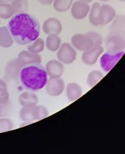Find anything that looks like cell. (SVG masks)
<instances>
[{"label":"cell","mask_w":125,"mask_h":154,"mask_svg":"<svg viewBox=\"0 0 125 154\" xmlns=\"http://www.w3.org/2000/svg\"><path fill=\"white\" fill-rule=\"evenodd\" d=\"M8 29L15 42L21 45L33 42L40 33L38 20L25 12L15 14L8 22Z\"/></svg>","instance_id":"obj_1"},{"label":"cell","mask_w":125,"mask_h":154,"mask_svg":"<svg viewBox=\"0 0 125 154\" xmlns=\"http://www.w3.org/2000/svg\"><path fill=\"white\" fill-rule=\"evenodd\" d=\"M21 82L28 91L37 92L46 86L48 75L40 63L28 64L23 66L19 76Z\"/></svg>","instance_id":"obj_2"},{"label":"cell","mask_w":125,"mask_h":154,"mask_svg":"<svg viewBox=\"0 0 125 154\" xmlns=\"http://www.w3.org/2000/svg\"><path fill=\"white\" fill-rule=\"evenodd\" d=\"M124 50L119 52L108 51L103 54L100 58V64L102 69L108 72L115 66L124 54Z\"/></svg>","instance_id":"obj_3"},{"label":"cell","mask_w":125,"mask_h":154,"mask_svg":"<svg viewBox=\"0 0 125 154\" xmlns=\"http://www.w3.org/2000/svg\"><path fill=\"white\" fill-rule=\"evenodd\" d=\"M105 47L108 51L119 52L125 48V37L117 34L109 33L105 40Z\"/></svg>","instance_id":"obj_4"},{"label":"cell","mask_w":125,"mask_h":154,"mask_svg":"<svg viewBox=\"0 0 125 154\" xmlns=\"http://www.w3.org/2000/svg\"><path fill=\"white\" fill-rule=\"evenodd\" d=\"M58 49L57 57L59 61L64 63L69 64L75 60L76 52L69 43H64Z\"/></svg>","instance_id":"obj_5"},{"label":"cell","mask_w":125,"mask_h":154,"mask_svg":"<svg viewBox=\"0 0 125 154\" xmlns=\"http://www.w3.org/2000/svg\"><path fill=\"white\" fill-rule=\"evenodd\" d=\"M72 45L79 51H86L94 47L92 40L85 34L74 35L71 38Z\"/></svg>","instance_id":"obj_6"},{"label":"cell","mask_w":125,"mask_h":154,"mask_svg":"<svg viewBox=\"0 0 125 154\" xmlns=\"http://www.w3.org/2000/svg\"><path fill=\"white\" fill-rule=\"evenodd\" d=\"M64 81L60 77L49 78L46 84V91L50 96H58L64 91Z\"/></svg>","instance_id":"obj_7"},{"label":"cell","mask_w":125,"mask_h":154,"mask_svg":"<svg viewBox=\"0 0 125 154\" xmlns=\"http://www.w3.org/2000/svg\"><path fill=\"white\" fill-rule=\"evenodd\" d=\"M20 119L24 122H31L39 119V106L22 107L19 111Z\"/></svg>","instance_id":"obj_8"},{"label":"cell","mask_w":125,"mask_h":154,"mask_svg":"<svg viewBox=\"0 0 125 154\" xmlns=\"http://www.w3.org/2000/svg\"><path fill=\"white\" fill-rule=\"evenodd\" d=\"M23 66H24L18 58L11 59L7 63L5 66V74L11 79L18 78Z\"/></svg>","instance_id":"obj_9"},{"label":"cell","mask_w":125,"mask_h":154,"mask_svg":"<svg viewBox=\"0 0 125 154\" xmlns=\"http://www.w3.org/2000/svg\"><path fill=\"white\" fill-rule=\"evenodd\" d=\"M115 9L107 4L102 5L99 12V22L101 26H104L111 22L116 17Z\"/></svg>","instance_id":"obj_10"},{"label":"cell","mask_w":125,"mask_h":154,"mask_svg":"<svg viewBox=\"0 0 125 154\" xmlns=\"http://www.w3.org/2000/svg\"><path fill=\"white\" fill-rule=\"evenodd\" d=\"M43 31L48 35H59L62 29L61 22L57 19L49 18L44 22L42 27Z\"/></svg>","instance_id":"obj_11"},{"label":"cell","mask_w":125,"mask_h":154,"mask_svg":"<svg viewBox=\"0 0 125 154\" xmlns=\"http://www.w3.org/2000/svg\"><path fill=\"white\" fill-rule=\"evenodd\" d=\"M90 10V5L82 2H75L71 9V13L74 18L82 20L85 18Z\"/></svg>","instance_id":"obj_12"},{"label":"cell","mask_w":125,"mask_h":154,"mask_svg":"<svg viewBox=\"0 0 125 154\" xmlns=\"http://www.w3.org/2000/svg\"><path fill=\"white\" fill-rule=\"evenodd\" d=\"M103 52V48L101 46L93 47L91 49L84 51L82 55V60L87 64H94Z\"/></svg>","instance_id":"obj_13"},{"label":"cell","mask_w":125,"mask_h":154,"mask_svg":"<svg viewBox=\"0 0 125 154\" xmlns=\"http://www.w3.org/2000/svg\"><path fill=\"white\" fill-rule=\"evenodd\" d=\"M45 68L48 75L50 78L60 77L64 72L63 64L59 61L56 60L49 61L46 64Z\"/></svg>","instance_id":"obj_14"},{"label":"cell","mask_w":125,"mask_h":154,"mask_svg":"<svg viewBox=\"0 0 125 154\" xmlns=\"http://www.w3.org/2000/svg\"><path fill=\"white\" fill-rule=\"evenodd\" d=\"M17 58L24 66L28 64L41 63V57L40 55L32 54L26 50L20 52Z\"/></svg>","instance_id":"obj_15"},{"label":"cell","mask_w":125,"mask_h":154,"mask_svg":"<svg viewBox=\"0 0 125 154\" xmlns=\"http://www.w3.org/2000/svg\"><path fill=\"white\" fill-rule=\"evenodd\" d=\"M19 101L22 107H31L36 106L38 101L37 96L31 92H24L20 94Z\"/></svg>","instance_id":"obj_16"},{"label":"cell","mask_w":125,"mask_h":154,"mask_svg":"<svg viewBox=\"0 0 125 154\" xmlns=\"http://www.w3.org/2000/svg\"><path fill=\"white\" fill-rule=\"evenodd\" d=\"M114 18L110 27V33L125 37V16L118 15Z\"/></svg>","instance_id":"obj_17"},{"label":"cell","mask_w":125,"mask_h":154,"mask_svg":"<svg viewBox=\"0 0 125 154\" xmlns=\"http://www.w3.org/2000/svg\"><path fill=\"white\" fill-rule=\"evenodd\" d=\"M13 39L8 29L5 26L0 27V46L2 47H10L13 44Z\"/></svg>","instance_id":"obj_18"},{"label":"cell","mask_w":125,"mask_h":154,"mask_svg":"<svg viewBox=\"0 0 125 154\" xmlns=\"http://www.w3.org/2000/svg\"><path fill=\"white\" fill-rule=\"evenodd\" d=\"M11 5L13 14L25 13L28 10V0H13Z\"/></svg>","instance_id":"obj_19"},{"label":"cell","mask_w":125,"mask_h":154,"mask_svg":"<svg viewBox=\"0 0 125 154\" xmlns=\"http://www.w3.org/2000/svg\"><path fill=\"white\" fill-rule=\"evenodd\" d=\"M61 43V38L56 35H49L46 38V46L48 50L55 52L58 50Z\"/></svg>","instance_id":"obj_20"},{"label":"cell","mask_w":125,"mask_h":154,"mask_svg":"<svg viewBox=\"0 0 125 154\" xmlns=\"http://www.w3.org/2000/svg\"><path fill=\"white\" fill-rule=\"evenodd\" d=\"M100 4L98 2H95L93 4L89 14V21L91 25L95 26H100L99 22V12H100Z\"/></svg>","instance_id":"obj_21"},{"label":"cell","mask_w":125,"mask_h":154,"mask_svg":"<svg viewBox=\"0 0 125 154\" xmlns=\"http://www.w3.org/2000/svg\"><path fill=\"white\" fill-rule=\"evenodd\" d=\"M45 42L44 40L37 38L27 46L28 51L32 54H38L44 50Z\"/></svg>","instance_id":"obj_22"},{"label":"cell","mask_w":125,"mask_h":154,"mask_svg":"<svg viewBox=\"0 0 125 154\" xmlns=\"http://www.w3.org/2000/svg\"><path fill=\"white\" fill-rule=\"evenodd\" d=\"M82 91L79 85L76 84L71 83L67 85V94L70 100H75L81 96Z\"/></svg>","instance_id":"obj_23"},{"label":"cell","mask_w":125,"mask_h":154,"mask_svg":"<svg viewBox=\"0 0 125 154\" xmlns=\"http://www.w3.org/2000/svg\"><path fill=\"white\" fill-rule=\"evenodd\" d=\"M54 8L56 11L63 12L71 8L73 0H54Z\"/></svg>","instance_id":"obj_24"},{"label":"cell","mask_w":125,"mask_h":154,"mask_svg":"<svg viewBox=\"0 0 125 154\" xmlns=\"http://www.w3.org/2000/svg\"><path fill=\"white\" fill-rule=\"evenodd\" d=\"M13 15L11 4L0 2V18L3 19H8Z\"/></svg>","instance_id":"obj_25"},{"label":"cell","mask_w":125,"mask_h":154,"mask_svg":"<svg viewBox=\"0 0 125 154\" xmlns=\"http://www.w3.org/2000/svg\"><path fill=\"white\" fill-rule=\"evenodd\" d=\"M103 77V74L98 71H94L90 73L87 78V82L90 86H93Z\"/></svg>","instance_id":"obj_26"},{"label":"cell","mask_w":125,"mask_h":154,"mask_svg":"<svg viewBox=\"0 0 125 154\" xmlns=\"http://www.w3.org/2000/svg\"><path fill=\"white\" fill-rule=\"evenodd\" d=\"M13 124L8 118H0V133L9 131L12 129Z\"/></svg>","instance_id":"obj_27"},{"label":"cell","mask_w":125,"mask_h":154,"mask_svg":"<svg viewBox=\"0 0 125 154\" xmlns=\"http://www.w3.org/2000/svg\"><path fill=\"white\" fill-rule=\"evenodd\" d=\"M85 34L92 40L94 47L101 46L103 39L100 34L94 32H89Z\"/></svg>","instance_id":"obj_28"},{"label":"cell","mask_w":125,"mask_h":154,"mask_svg":"<svg viewBox=\"0 0 125 154\" xmlns=\"http://www.w3.org/2000/svg\"><path fill=\"white\" fill-rule=\"evenodd\" d=\"M9 98L8 88L0 87V105L6 104L9 101Z\"/></svg>","instance_id":"obj_29"},{"label":"cell","mask_w":125,"mask_h":154,"mask_svg":"<svg viewBox=\"0 0 125 154\" xmlns=\"http://www.w3.org/2000/svg\"><path fill=\"white\" fill-rule=\"evenodd\" d=\"M54 0H38V1L44 5H50L52 4Z\"/></svg>","instance_id":"obj_30"},{"label":"cell","mask_w":125,"mask_h":154,"mask_svg":"<svg viewBox=\"0 0 125 154\" xmlns=\"http://www.w3.org/2000/svg\"><path fill=\"white\" fill-rule=\"evenodd\" d=\"M0 87H6L7 88L6 82L2 79H0Z\"/></svg>","instance_id":"obj_31"},{"label":"cell","mask_w":125,"mask_h":154,"mask_svg":"<svg viewBox=\"0 0 125 154\" xmlns=\"http://www.w3.org/2000/svg\"><path fill=\"white\" fill-rule=\"evenodd\" d=\"M13 0H0L1 3H7L12 1Z\"/></svg>","instance_id":"obj_32"},{"label":"cell","mask_w":125,"mask_h":154,"mask_svg":"<svg viewBox=\"0 0 125 154\" xmlns=\"http://www.w3.org/2000/svg\"><path fill=\"white\" fill-rule=\"evenodd\" d=\"M79 1L82 2H85V3H90L93 0H78Z\"/></svg>","instance_id":"obj_33"},{"label":"cell","mask_w":125,"mask_h":154,"mask_svg":"<svg viewBox=\"0 0 125 154\" xmlns=\"http://www.w3.org/2000/svg\"><path fill=\"white\" fill-rule=\"evenodd\" d=\"M2 113V109L1 108V105H0V116H1V115Z\"/></svg>","instance_id":"obj_34"},{"label":"cell","mask_w":125,"mask_h":154,"mask_svg":"<svg viewBox=\"0 0 125 154\" xmlns=\"http://www.w3.org/2000/svg\"><path fill=\"white\" fill-rule=\"evenodd\" d=\"M100 1H101L106 2L108 1L109 0H100Z\"/></svg>","instance_id":"obj_35"},{"label":"cell","mask_w":125,"mask_h":154,"mask_svg":"<svg viewBox=\"0 0 125 154\" xmlns=\"http://www.w3.org/2000/svg\"><path fill=\"white\" fill-rule=\"evenodd\" d=\"M119 1H121V2H124V1H125V0H119Z\"/></svg>","instance_id":"obj_36"},{"label":"cell","mask_w":125,"mask_h":154,"mask_svg":"<svg viewBox=\"0 0 125 154\" xmlns=\"http://www.w3.org/2000/svg\"><path fill=\"white\" fill-rule=\"evenodd\" d=\"M0 23H1V21H0Z\"/></svg>","instance_id":"obj_37"}]
</instances>
